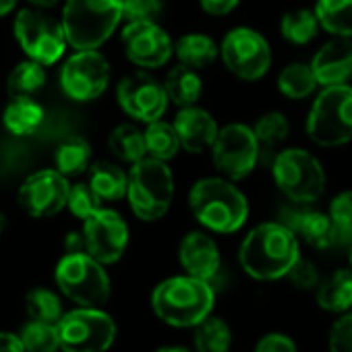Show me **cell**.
Masks as SVG:
<instances>
[{"label":"cell","mask_w":352,"mask_h":352,"mask_svg":"<svg viewBox=\"0 0 352 352\" xmlns=\"http://www.w3.org/2000/svg\"><path fill=\"white\" fill-rule=\"evenodd\" d=\"M56 329L63 352H108L118 331L112 315L91 307L65 313Z\"/></svg>","instance_id":"9c48e42d"},{"label":"cell","mask_w":352,"mask_h":352,"mask_svg":"<svg viewBox=\"0 0 352 352\" xmlns=\"http://www.w3.org/2000/svg\"><path fill=\"white\" fill-rule=\"evenodd\" d=\"M153 352H189L187 348H181V346H162Z\"/></svg>","instance_id":"681fc988"},{"label":"cell","mask_w":352,"mask_h":352,"mask_svg":"<svg viewBox=\"0 0 352 352\" xmlns=\"http://www.w3.org/2000/svg\"><path fill=\"white\" fill-rule=\"evenodd\" d=\"M89 162H91V145L81 135H71L63 139L54 151L56 170L63 176H67V179L79 176L85 170H89Z\"/></svg>","instance_id":"4316f807"},{"label":"cell","mask_w":352,"mask_h":352,"mask_svg":"<svg viewBox=\"0 0 352 352\" xmlns=\"http://www.w3.org/2000/svg\"><path fill=\"white\" fill-rule=\"evenodd\" d=\"M25 309H28L30 319L44 321V323H58V319L65 315L58 294L52 292L50 288L30 290L25 296Z\"/></svg>","instance_id":"8d00e7d4"},{"label":"cell","mask_w":352,"mask_h":352,"mask_svg":"<svg viewBox=\"0 0 352 352\" xmlns=\"http://www.w3.org/2000/svg\"><path fill=\"white\" fill-rule=\"evenodd\" d=\"M174 54L181 60V65L197 71V69H206L218 60L220 46L208 34H187L176 40Z\"/></svg>","instance_id":"d4e9b609"},{"label":"cell","mask_w":352,"mask_h":352,"mask_svg":"<svg viewBox=\"0 0 352 352\" xmlns=\"http://www.w3.org/2000/svg\"><path fill=\"white\" fill-rule=\"evenodd\" d=\"M189 208L195 220L218 234H232L249 220L247 195L224 176H208L189 191Z\"/></svg>","instance_id":"7a4b0ae2"},{"label":"cell","mask_w":352,"mask_h":352,"mask_svg":"<svg viewBox=\"0 0 352 352\" xmlns=\"http://www.w3.org/2000/svg\"><path fill=\"white\" fill-rule=\"evenodd\" d=\"M162 85H164L168 102H172L179 108L195 106L204 94V81H201L199 73L185 65L170 69V73L166 75Z\"/></svg>","instance_id":"7402d4cb"},{"label":"cell","mask_w":352,"mask_h":352,"mask_svg":"<svg viewBox=\"0 0 352 352\" xmlns=\"http://www.w3.org/2000/svg\"><path fill=\"white\" fill-rule=\"evenodd\" d=\"M210 151L216 170L224 179L234 183L247 179L261 160V149L253 126L243 122H230L218 129Z\"/></svg>","instance_id":"8fae6325"},{"label":"cell","mask_w":352,"mask_h":352,"mask_svg":"<svg viewBox=\"0 0 352 352\" xmlns=\"http://www.w3.org/2000/svg\"><path fill=\"white\" fill-rule=\"evenodd\" d=\"M193 329L195 352H228L232 346L230 325L222 317L208 315Z\"/></svg>","instance_id":"4dcf8cb0"},{"label":"cell","mask_w":352,"mask_h":352,"mask_svg":"<svg viewBox=\"0 0 352 352\" xmlns=\"http://www.w3.org/2000/svg\"><path fill=\"white\" fill-rule=\"evenodd\" d=\"M69 179L56 168H46L30 174L19 187L17 201L23 212L32 218H52L67 208Z\"/></svg>","instance_id":"9a60e30c"},{"label":"cell","mask_w":352,"mask_h":352,"mask_svg":"<svg viewBox=\"0 0 352 352\" xmlns=\"http://www.w3.org/2000/svg\"><path fill=\"white\" fill-rule=\"evenodd\" d=\"M15 38L28 58L52 67L67 52V36L63 23L38 9H21L13 23Z\"/></svg>","instance_id":"30bf717a"},{"label":"cell","mask_w":352,"mask_h":352,"mask_svg":"<svg viewBox=\"0 0 352 352\" xmlns=\"http://www.w3.org/2000/svg\"><path fill=\"white\" fill-rule=\"evenodd\" d=\"M317 305L327 313H346L352 307V267L336 270L317 286Z\"/></svg>","instance_id":"484cf974"},{"label":"cell","mask_w":352,"mask_h":352,"mask_svg":"<svg viewBox=\"0 0 352 352\" xmlns=\"http://www.w3.org/2000/svg\"><path fill=\"white\" fill-rule=\"evenodd\" d=\"M126 199L131 212L141 222L164 218L174 199V174L168 162L141 157L126 172Z\"/></svg>","instance_id":"8992f818"},{"label":"cell","mask_w":352,"mask_h":352,"mask_svg":"<svg viewBox=\"0 0 352 352\" xmlns=\"http://www.w3.org/2000/svg\"><path fill=\"white\" fill-rule=\"evenodd\" d=\"M46 81H48L46 67L28 58L15 65V69L9 73L7 91L11 98H34L38 91L44 89Z\"/></svg>","instance_id":"f546056e"},{"label":"cell","mask_w":352,"mask_h":352,"mask_svg":"<svg viewBox=\"0 0 352 352\" xmlns=\"http://www.w3.org/2000/svg\"><path fill=\"white\" fill-rule=\"evenodd\" d=\"M122 21V0H65L63 30L75 50H98Z\"/></svg>","instance_id":"277c9868"},{"label":"cell","mask_w":352,"mask_h":352,"mask_svg":"<svg viewBox=\"0 0 352 352\" xmlns=\"http://www.w3.org/2000/svg\"><path fill=\"white\" fill-rule=\"evenodd\" d=\"M286 278L290 280V284L298 290H313L319 286L321 282V274L317 270V265L313 261H307L302 257L296 259V263L290 267V272L286 274Z\"/></svg>","instance_id":"60d3db41"},{"label":"cell","mask_w":352,"mask_h":352,"mask_svg":"<svg viewBox=\"0 0 352 352\" xmlns=\"http://www.w3.org/2000/svg\"><path fill=\"white\" fill-rule=\"evenodd\" d=\"M300 257L296 234L282 222H263L255 226L241 243L239 261L247 276L259 282L286 278Z\"/></svg>","instance_id":"6da1fadb"},{"label":"cell","mask_w":352,"mask_h":352,"mask_svg":"<svg viewBox=\"0 0 352 352\" xmlns=\"http://www.w3.org/2000/svg\"><path fill=\"white\" fill-rule=\"evenodd\" d=\"M313 13L325 34L352 38V0H317Z\"/></svg>","instance_id":"83f0119b"},{"label":"cell","mask_w":352,"mask_h":352,"mask_svg":"<svg viewBox=\"0 0 352 352\" xmlns=\"http://www.w3.org/2000/svg\"><path fill=\"white\" fill-rule=\"evenodd\" d=\"M224 67L243 81H259L272 69V46L253 28L230 30L220 44Z\"/></svg>","instance_id":"7c38bea8"},{"label":"cell","mask_w":352,"mask_h":352,"mask_svg":"<svg viewBox=\"0 0 352 352\" xmlns=\"http://www.w3.org/2000/svg\"><path fill=\"white\" fill-rule=\"evenodd\" d=\"M5 228H7V216H5L3 212H0V234L5 232Z\"/></svg>","instance_id":"f907efd6"},{"label":"cell","mask_w":352,"mask_h":352,"mask_svg":"<svg viewBox=\"0 0 352 352\" xmlns=\"http://www.w3.org/2000/svg\"><path fill=\"white\" fill-rule=\"evenodd\" d=\"M81 234L85 243V253L102 265H112L120 261L129 247V226L124 218L114 210H96L83 220Z\"/></svg>","instance_id":"5bb4252c"},{"label":"cell","mask_w":352,"mask_h":352,"mask_svg":"<svg viewBox=\"0 0 352 352\" xmlns=\"http://www.w3.org/2000/svg\"><path fill=\"white\" fill-rule=\"evenodd\" d=\"M239 5H241V0H199V7L208 15H214V17L230 15Z\"/></svg>","instance_id":"ee69618b"},{"label":"cell","mask_w":352,"mask_h":352,"mask_svg":"<svg viewBox=\"0 0 352 352\" xmlns=\"http://www.w3.org/2000/svg\"><path fill=\"white\" fill-rule=\"evenodd\" d=\"M19 0H0V17H7L17 9Z\"/></svg>","instance_id":"7dc6e473"},{"label":"cell","mask_w":352,"mask_h":352,"mask_svg":"<svg viewBox=\"0 0 352 352\" xmlns=\"http://www.w3.org/2000/svg\"><path fill=\"white\" fill-rule=\"evenodd\" d=\"M102 201L98 199V195L91 191V187L87 183H75L69 189V199H67V208L71 210V214L79 220H85L87 216H91L96 210H100Z\"/></svg>","instance_id":"f35d334b"},{"label":"cell","mask_w":352,"mask_h":352,"mask_svg":"<svg viewBox=\"0 0 352 352\" xmlns=\"http://www.w3.org/2000/svg\"><path fill=\"white\" fill-rule=\"evenodd\" d=\"M120 40L126 58L141 69H160L174 54V44L168 32L155 21L126 23Z\"/></svg>","instance_id":"e0dca14e"},{"label":"cell","mask_w":352,"mask_h":352,"mask_svg":"<svg viewBox=\"0 0 352 352\" xmlns=\"http://www.w3.org/2000/svg\"><path fill=\"white\" fill-rule=\"evenodd\" d=\"M116 100L124 114L145 124L160 120L168 108L164 85L145 71L122 77L116 87Z\"/></svg>","instance_id":"2e32d148"},{"label":"cell","mask_w":352,"mask_h":352,"mask_svg":"<svg viewBox=\"0 0 352 352\" xmlns=\"http://www.w3.org/2000/svg\"><path fill=\"white\" fill-rule=\"evenodd\" d=\"M280 222L288 226L296 234V239L305 241L309 247L317 251L340 249V241L333 230V224L329 216L323 212L309 210L307 206H296V208L284 210Z\"/></svg>","instance_id":"ac0fdd59"},{"label":"cell","mask_w":352,"mask_h":352,"mask_svg":"<svg viewBox=\"0 0 352 352\" xmlns=\"http://www.w3.org/2000/svg\"><path fill=\"white\" fill-rule=\"evenodd\" d=\"M58 290L79 307L102 309L112 294L106 267L85 251L65 253L54 270Z\"/></svg>","instance_id":"ba28073f"},{"label":"cell","mask_w":352,"mask_h":352,"mask_svg":"<svg viewBox=\"0 0 352 352\" xmlns=\"http://www.w3.org/2000/svg\"><path fill=\"white\" fill-rule=\"evenodd\" d=\"M307 137L319 147H340L352 141V85L321 87L305 120Z\"/></svg>","instance_id":"52a82bcc"},{"label":"cell","mask_w":352,"mask_h":352,"mask_svg":"<svg viewBox=\"0 0 352 352\" xmlns=\"http://www.w3.org/2000/svg\"><path fill=\"white\" fill-rule=\"evenodd\" d=\"M87 185L100 201H120L126 197V172L112 162H96L89 168Z\"/></svg>","instance_id":"cb8c5ba5"},{"label":"cell","mask_w":352,"mask_h":352,"mask_svg":"<svg viewBox=\"0 0 352 352\" xmlns=\"http://www.w3.org/2000/svg\"><path fill=\"white\" fill-rule=\"evenodd\" d=\"M319 89L309 63H290L278 75V91L288 100H305Z\"/></svg>","instance_id":"f1b7e54d"},{"label":"cell","mask_w":352,"mask_h":352,"mask_svg":"<svg viewBox=\"0 0 352 352\" xmlns=\"http://www.w3.org/2000/svg\"><path fill=\"white\" fill-rule=\"evenodd\" d=\"M216 292L212 282L193 276H174L160 282L151 292L153 313L172 327H195L212 315Z\"/></svg>","instance_id":"3957f363"},{"label":"cell","mask_w":352,"mask_h":352,"mask_svg":"<svg viewBox=\"0 0 352 352\" xmlns=\"http://www.w3.org/2000/svg\"><path fill=\"white\" fill-rule=\"evenodd\" d=\"M28 3H32L36 9H52L60 3V0H28Z\"/></svg>","instance_id":"c3c4849f"},{"label":"cell","mask_w":352,"mask_h":352,"mask_svg":"<svg viewBox=\"0 0 352 352\" xmlns=\"http://www.w3.org/2000/svg\"><path fill=\"white\" fill-rule=\"evenodd\" d=\"M108 147L118 160L129 162V164H135V162H139L141 157L147 155L143 131H139L133 124L114 126L110 131V135H108Z\"/></svg>","instance_id":"e575fe53"},{"label":"cell","mask_w":352,"mask_h":352,"mask_svg":"<svg viewBox=\"0 0 352 352\" xmlns=\"http://www.w3.org/2000/svg\"><path fill=\"white\" fill-rule=\"evenodd\" d=\"M272 176L280 193L294 206H313L327 189L323 164L305 147L280 149L272 160Z\"/></svg>","instance_id":"5b68a950"},{"label":"cell","mask_w":352,"mask_h":352,"mask_svg":"<svg viewBox=\"0 0 352 352\" xmlns=\"http://www.w3.org/2000/svg\"><path fill=\"white\" fill-rule=\"evenodd\" d=\"M327 216L333 224L340 247H348L352 243V189L338 193L329 201Z\"/></svg>","instance_id":"74e56055"},{"label":"cell","mask_w":352,"mask_h":352,"mask_svg":"<svg viewBox=\"0 0 352 352\" xmlns=\"http://www.w3.org/2000/svg\"><path fill=\"white\" fill-rule=\"evenodd\" d=\"M329 352H352V313H344L331 325Z\"/></svg>","instance_id":"b9f144b4"},{"label":"cell","mask_w":352,"mask_h":352,"mask_svg":"<svg viewBox=\"0 0 352 352\" xmlns=\"http://www.w3.org/2000/svg\"><path fill=\"white\" fill-rule=\"evenodd\" d=\"M174 131L179 135L181 147H185V151L189 153H204L212 147L216 135H218V122L216 118L195 106H185L179 110V114L174 116Z\"/></svg>","instance_id":"44dd1931"},{"label":"cell","mask_w":352,"mask_h":352,"mask_svg":"<svg viewBox=\"0 0 352 352\" xmlns=\"http://www.w3.org/2000/svg\"><path fill=\"white\" fill-rule=\"evenodd\" d=\"M321 28L313 9H294L288 11L280 21V34L288 44L307 46L319 36Z\"/></svg>","instance_id":"d6a6232c"},{"label":"cell","mask_w":352,"mask_h":352,"mask_svg":"<svg viewBox=\"0 0 352 352\" xmlns=\"http://www.w3.org/2000/svg\"><path fill=\"white\" fill-rule=\"evenodd\" d=\"M5 129L15 137L34 135L44 122V108L34 98H13L3 112Z\"/></svg>","instance_id":"603a6c76"},{"label":"cell","mask_w":352,"mask_h":352,"mask_svg":"<svg viewBox=\"0 0 352 352\" xmlns=\"http://www.w3.org/2000/svg\"><path fill=\"white\" fill-rule=\"evenodd\" d=\"M164 11L162 0H122V19L126 23L155 21Z\"/></svg>","instance_id":"ab89813d"},{"label":"cell","mask_w":352,"mask_h":352,"mask_svg":"<svg viewBox=\"0 0 352 352\" xmlns=\"http://www.w3.org/2000/svg\"><path fill=\"white\" fill-rule=\"evenodd\" d=\"M143 137H145L147 155L162 160V162H170L172 157H176V153L181 149V141L174 131V124L166 122L162 118L149 122L143 131Z\"/></svg>","instance_id":"1f68e13d"},{"label":"cell","mask_w":352,"mask_h":352,"mask_svg":"<svg viewBox=\"0 0 352 352\" xmlns=\"http://www.w3.org/2000/svg\"><path fill=\"white\" fill-rule=\"evenodd\" d=\"M0 352H23L19 336L11 331H0Z\"/></svg>","instance_id":"f6af8a7d"},{"label":"cell","mask_w":352,"mask_h":352,"mask_svg":"<svg viewBox=\"0 0 352 352\" xmlns=\"http://www.w3.org/2000/svg\"><path fill=\"white\" fill-rule=\"evenodd\" d=\"M319 87L346 85L352 81V38L327 40L309 63Z\"/></svg>","instance_id":"d6986e66"},{"label":"cell","mask_w":352,"mask_h":352,"mask_svg":"<svg viewBox=\"0 0 352 352\" xmlns=\"http://www.w3.org/2000/svg\"><path fill=\"white\" fill-rule=\"evenodd\" d=\"M253 133L259 141V149L261 153H278L276 149L288 139L290 135V120L284 112L272 110L265 112L257 118V122L253 124Z\"/></svg>","instance_id":"836d02e7"},{"label":"cell","mask_w":352,"mask_h":352,"mask_svg":"<svg viewBox=\"0 0 352 352\" xmlns=\"http://www.w3.org/2000/svg\"><path fill=\"white\" fill-rule=\"evenodd\" d=\"M348 257H350V267H352V243L348 245Z\"/></svg>","instance_id":"816d5d0a"},{"label":"cell","mask_w":352,"mask_h":352,"mask_svg":"<svg viewBox=\"0 0 352 352\" xmlns=\"http://www.w3.org/2000/svg\"><path fill=\"white\" fill-rule=\"evenodd\" d=\"M179 261L187 276L212 282L220 272L222 255L216 241L210 234L193 230L187 236H183L179 245Z\"/></svg>","instance_id":"ffe728a7"},{"label":"cell","mask_w":352,"mask_h":352,"mask_svg":"<svg viewBox=\"0 0 352 352\" xmlns=\"http://www.w3.org/2000/svg\"><path fill=\"white\" fill-rule=\"evenodd\" d=\"M19 340H21L23 352H58L60 350L56 323H44V321L30 319L21 327Z\"/></svg>","instance_id":"d590c367"},{"label":"cell","mask_w":352,"mask_h":352,"mask_svg":"<svg viewBox=\"0 0 352 352\" xmlns=\"http://www.w3.org/2000/svg\"><path fill=\"white\" fill-rule=\"evenodd\" d=\"M253 352H298L296 344L290 336L286 333H267L263 336L257 344Z\"/></svg>","instance_id":"7bdbcfd3"},{"label":"cell","mask_w":352,"mask_h":352,"mask_svg":"<svg viewBox=\"0 0 352 352\" xmlns=\"http://www.w3.org/2000/svg\"><path fill=\"white\" fill-rule=\"evenodd\" d=\"M65 249H67V253H81V251H85L83 234L81 232H69L67 239H65Z\"/></svg>","instance_id":"bcb514c9"},{"label":"cell","mask_w":352,"mask_h":352,"mask_svg":"<svg viewBox=\"0 0 352 352\" xmlns=\"http://www.w3.org/2000/svg\"><path fill=\"white\" fill-rule=\"evenodd\" d=\"M110 63L98 50H75L60 69V87L75 102H91L110 85Z\"/></svg>","instance_id":"4fadbf2b"}]
</instances>
